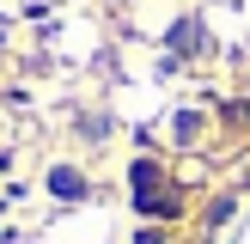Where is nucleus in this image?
<instances>
[{"label":"nucleus","instance_id":"obj_1","mask_svg":"<svg viewBox=\"0 0 250 244\" xmlns=\"http://www.w3.org/2000/svg\"><path fill=\"white\" fill-rule=\"evenodd\" d=\"M49 189H55L61 202H85V177L73 165H55V171H49Z\"/></svg>","mask_w":250,"mask_h":244},{"label":"nucleus","instance_id":"obj_2","mask_svg":"<svg viewBox=\"0 0 250 244\" xmlns=\"http://www.w3.org/2000/svg\"><path fill=\"white\" fill-rule=\"evenodd\" d=\"M134 244H165V232H159V226H146V232H141Z\"/></svg>","mask_w":250,"mask_h":244}]
</instances>
